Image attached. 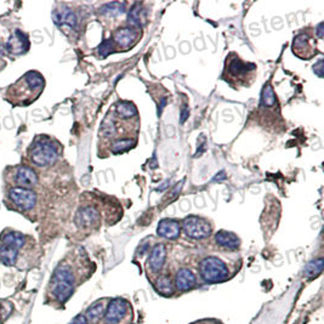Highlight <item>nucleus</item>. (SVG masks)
Here are the masks:
<instances>
[{"label":"nucleus","mask_w":324,"mask_h":324,"mask_svg":"<svg viewBox=\"0 0 324 324\" xmlns=\"http://www.w3.org/2000/svg\"><path fill=\"white\" fill-rule=\"evenodd\" d=\"M137 39H138L137 29L129 27V28L118 29V31L114 32L112 42L117 44V45L122 46V48H130V46H132L137 42Z\"/></svg>","instance_id":"2eb2a0df"},{"label":"nucleus","mask_w":324,"mask_h":324,"mask_svg":"<svg viewBox=\"0 0 324 324\" xmlns=\"http://www.w3.org/2000/svg\"><path fill=\"white\" fill-rule=\"evenodd\" d=\"M76 287V275L74 264L66 258L57 265L49 281L46 296L52 301L63 305L74 293Z\"/></svg>","instance_id":"7ed1b4c3"},{"label":"nucleus","mask_w":324,"mask_h":324,"mask_svg":"<svg viewBox=\"0 0 324 324\" xmlns=\"http://www.w3.org/2000/svg\"><path fill=\"white\" fill-rule=\"evenodd\" d=\"M4 180L8 187L33 190L38 185L37 173L28 166L8 167L4 172Z\"/></svg>","instance_id":"423d86ee"},{"label":"nucleus","mask_w":324,"mask_h":324,"mask_svg":"<svg viewBox=\"0 0 324 324\" xmlns=\"http://www.w3.org/2000/svg\"><path fill=\"white\" fill-rule=\"evenodd\" d=\"M176 288L181 291H187L196 285V276L191 270L180 269L175 277Z\"/></svg>","instance_id":"a211bd4d"},{"label":"nucleus","mask_w":324,"mask_h":324,"mask_svg":"<svg viewBox=\"0 0 324 324\" xmlns=\"http://www.w3.org/2000/svg\"><path fill=\"white\" fill-rule=\"evenodd\" d=\"M293 51L301 60H310L317 54L316 48L311 45V38L307 34H300L294 39Z\"/></svg>","instance_id":"4468645a"},{"label":"nucleus","mask_w":324,"mask_h":324,"mask_svg":"<svg viewBox=\"0 0 324 324\" xmlns=\"http://www.w3.org/2000/svg\"><path fill=\"white\" fill-rule=\"evenodd\" d=\"M215 241L223 248L229 250H235L239 248L240 240L234 233L227 231H220L215 234Z\"/></svg>","instance_id":"6ab92c4d"},{"label":"nucleus","mask_w":324,"mask_h":324,"mask_svg":"<svg viewBox=\"0 0 324 324\" xmlns=\"http://www.w3.org/2000/svg\"><path fill=\"white\" fill-rule=\"evenodd\" d=\"M182 229L187 237L193 239H204L210 235L211 226L207 220L199 216H187L182 221Z\"/></svg>","instance_id":"6e6552de"},{"label":"nucleus","mask_w":324,"mask_h":324,"mask_svg":"<svg viewBox=\"0 0 324 324\" xmlns=\"http://www.w3.org/2000/svg\"><path fill=\"white\" fill-rule=\"evenodd\" d=\"M155 289H157L158 293L163 294V295H172L174 293V285L170 277L166 275L159 277L157 282H155Z\"/></svg>","instance_id":"b1692460"},{"label":"nucleus","mask_w":324,"mask_h":324,"mask_svg":"<svg viewBox=\"0 0 324 324\" xmlns=\"http://www.w3.org/2000/svg\"><path fill=\"white\" fill-rule=\"evenodd\" d=\"M114 48V43L112 42V39H108V40H105L104 43L100 45L99 48V51H100V55H101V57H106V56H108L111 54L112 51H113Z\"/></svg>","instance_id":"cd10ccee"},{"label":"nucleus","mask_w":324,"mask_h":324,"mask_svg":"<svg viewBox=\"0 0 324 324\" xmlns=\"http://www.w3.org/2000/svg\"><path fill=\"white\" fill-rule=\"evenodd\" d=\"M145 20H146L145 10L141 8V5L138 4V3H136V4L131 8L130 13H129L128 23L131 26V28L138 29V27H141L142 23L145 22Z\"/></svg>","instance_id":"412c9836"},{"label":"nucleus","mask_w":324,"mask_h":324,"mask_svg":"<svg viewBox=\"0 0 324 324\" xmlns=\"http://www.w3.org/2000/svg\"><path fill=\"white\" fill-rule=\"evenodd\" d=\"M323 266H324L323 259L318 258V259H316V260L308 262L307 266H306L305 270H303V273H305L306 277L313 278V277H317L318 275H320V273H322Z\"/></svg>","instance_id":"393cba45"},{"label":"nucleus","mask_w":324,"mask_h":324,"mask_svg":"<svg viewBox=\"0 0 324 324\" xmlns=\"http://www.w3.org/2000/svg\"><path fill=\"white\" fill-rule=\"evenodd\" d=\"M180 231H181L180 223L173 219L161 220L157 227L158 234L167 239H176L180 235Z\"/></svg>","instance_id":"f3484780"},{"label":"nucleus","mask_w":324,"mask_h":324,"mask_svg":"<svg viewBox=\"0 0 324 324\" xmlns=\"http://www.w3.org/2000/svg\"><path fill=\"white\" fill-rule=\"evenodd\" d=\"M4 56H5V45L0 42V62L4 63Z\"/></svg>","instance_id":"7c9ffc66"},{"label":"nucleus","mask_w":324,"mask_h":324,"mask_svg":"<svg viewBox=\"0 0 324 324\" xmlns=\"http://www.w3.org/2000/svg\"><path fill=\"white\" fill-rule=\"evenodd\" d=\"M44 88V76L37 70H29L8 88L4 99L13 107H26L33 104L42 95Z\"/></svg>","instance_id":"f03ea898"},{"label":"nucleus","mask_w":324,"mask_h":324,"mask_svg":"<svg viewBox=\"0 0 324 324\" xmlns=\"http://www.w3.org/2000/svg\"><path fill=\"white\" fill-rule=\"evenodd\" d=\"M100 213L94 207H82L75 214V223L79 228L88 229L99 223Z\"/></svg>","instance_id":"ddd939ff"},{"label":"nucleus","mask_w":324,"mask_h":324,"mask_svg":"<svg viewBox=\"0 0 324 324\" xmlns=\"http://www.w3.org/2000/svg\"><path fill=\"white\" fill-rule=\"evenodd\" d=\"M277 99H276V94L273 91L272 87L270 84L265 85L264 90H262V97H261V104L264 107L267 108H272L276 106Z\"/></svg>","instance_id":"bb28decb"},{"label":"nucleus","mask_w":324,"mask_h":324,"mask_svg":"<svg viewBox=\"0 0 324 324\" xmlns=\"http://www.w3.org/2000/svg\"><path fill=\"white\" fill-rule=\"evenodd\" d=\"M125 13V5L123 3H108L100 9V14L105 15L107 17H116Z\"/></svg>","instance_id":"4be33fe9"},{"label":"nucleus","mask_w":324,"mask_h":324,"mask_svg":"<svg viewBox=\"0 0 324 324\" xmlns=\"http://www.w3.org/2000/svg\"><path fill=\"white\" fill-rule=\"evenodd\" d=\"M199 273L205 282L219 283L227 279L228 269L225 262L219 258L209 256L203 259L199 264Z\"/></svg>","instance_id":"0eeeda50"},{"label":"nucleus","mask_w":324,"mask_h":324,"mask_svg":"<svg viewBox=\"0 0 324 324\" xmlns=\"http://www.w3.org/2000/svg\"><path fill=\"white\" fill-rule=\"evenodd\" d=\"M322 28H323V23L320 22L317 27V33H318V37H319V39H322L323 38V29Z\"/></svg>","instance_id":"2f4dec72"},{"label":"nucleus","mask_w":324,"mask_h":324,"mask_svg":"<svg viewBox=\"0 0 324 324\" xmlns=\"http://www.w3.org/2000/svg\"><path fill=\"white\" fill-rule=\"evenodd\" d=\"M167 259V248L164 244H157L154 248L152 249L151 255L148 258V267L153 273L160 272L163 269L164 264H166Z\"/></svg>","instance_id":"dca6fc26"},{"label":"nucleus","mask_w":324,"mask_h":324,"mask_svg":"<svg viewBox=\"0 0 324 324\" xmlns=\"http://www.w3.org/2000/svg\"><path fill=\"white\" fill-rule=\"evenodd\" d=\"M116 116L122 120L132 119L137 116V110L131 102L120 101L116 105Z\"/></svg>","instance_id":"aec40b11"},{"label":"nucleus","mask_w":324,"mask_h":324,"mask_svg":"<svg viewBox=\"0 0 324 324\" xmlns=\"http://www.w3.org/2000/svg\"><path fill=\"white\" fill-rule=\"evenodd\" d=\"M104 313H105L104 301H97V302L94 303V305H91L89 308H88L85 317H87L88 322L97 323Z\"/></svg>","instance_id":"5701e85b"},{"label":"nucleus","mask_w":324,"mask_h":324,"mask_svg":"<svg viewBox=\"0 0 324 324\" xmlns=\"http://www.w3.org/2000/svg\"><path fill=\"white\" fill-rule=\"evenodd\" d=\"M35 240L31 235L13 228H5L0 234V262L4 266L27 270L34 260Z\"/></svg>","instance_id":"f257e3e1"},{"label":"nucleus","mask_w":324,"mask_h":324,"mask_svg":"<svg viewBox=\"0 0 324 324\" xmlns=\"http://www.w3.org/2000/svg\"><path fill=\"white\" fill-rule=\"evenodd\" d=\"M58 149L60 147L54 138L46 135H38L29 146L27 158L35 167L48 168L57 160L60 153Z\"/></svg>","instance_id":"20e7f679"},{"label":"nucleus","mask_w":324,"mask_h":324,"mask_svg":"<svg viewBox=\"0 0 324 324\" xmlns=\"http://www.w3.org/2000/svg\"><path fill=\"white\" fill-rule=\"evenodd\" d=\"M88 323L89 322H88L87 317H85L84 314H79V316L74 317V319L70 322V324H88Z\"/></svg>","instance_id":"c756f323"},{"label":"nucleus","mask_w":324,"mask_h":324,"mask_svg":"<svg viewBox=\"0 0 324 324\" xmlns=\"http://www.w3.org/2000/svg\"><path fill=\"white\" fill-rule=\"evenodd\" d=\"M322 70H323V61L319 60L317 62V64H314V66H313V72L316 73V74L319 76V78H322V76H323Z\"/></svg>","instance_id":"c85d7f7f"},{"label":"nucleus","mask_w":324,"mask_h":324,"mask_svg":"<svg viewBox=\"0 0 324 324\" xmlns=\"http://www.w3.org/2000/svg\"><path fill=\"white\" fill-rule=\"evenodd\" d=\"M134 145L135 141L131 140V138H119V140H116L112 143L111 152L113 154H120V153L129 151Z\"/></svg>","instance_id":"a878e982"},{"label":"nucleus","mask_w":324,"mask_h":324,"mask_svg":"<svg viewBox=\"0 0 324 324\" xmlns=\"http://www.w3.org/2000/svg\"><path fill=\"white\" fill-rule=\"evenodd\" d=\"M52 19L56 26L61 28V31H74L78 25V17L76 14L72 9L66 7V5H60L58 8H56L52 13Z\"/></svg>","instance_id":"9d476101"},{"label":"nucleus","mask_w":324,"mask_h":324,"mask_svg":"<svg viewBox=\"0 0 324 324\" xmlns=\"http://www.w3.org/2000/svg\"><path fill=\"white\" fill-rule=\"evenodd\" d=\"M128 312V303L122 299L112 300L105 312L106 324H118L126 316Z\"/></svg>","instance_id":"f8f14e48"},{"label":"nucleus","mask_w":324,"mask_h":324,"mask_svg":"<svg viewBox=\"0 0 324 324\" xmlns=\"http://www.w3.org/2000/svg\"><path fill=\"white\" fill-rule=\"evenodd\" d=\"M255 70L256 66L254 63L243 62L238 56H234V58H228L226 61L225 73H227V78L229 79H238L241 82L247 76H252Z\"/></svg>","instance_id":"1a4fd4ad"},{"label":"nucleus","mask_w":324,"mask_h":324,"mask_svg":"<svg viewBox=\"0 0 324 324\" xmlns=\"http://www.w3.org/2000/svg\"><path fill=\"white\" fill-rule=\"evenodd\" d=\"M188 116V111H187V108H186V106H185V108H184V111H182V118H181V123H184L185 120H186V118Z\"/></svg>","instance_id":"473e14b6"},{"label":"nucleus","mask_w":324,"mask_h":324,"mask_svg":"<svg viewBox=\"0 0 324 324\" xmlns=\"http://www.w3.org/2000/svg\"><path fill=\"white\" fill-rule=\"evenodd\" d=\"M29 48H31V43H29L27 35L20 29H16L9 38L7 45H5V51L14 56H19L26 54Z\"/></svg>","instance_id":"9b49d317"},{"label":"nucleus","mask_w":324,"mask_h":324,"mask_svg":"<svg viewBox=\"0 0 324 324\" xmlns=\"http://www.w3.org/2000/svg\"><path fill=\"white\" fill-rule=\"evenodd\" d=\"M38 196L33 190L7 187L5 191V204L10 210L20 214H28L35 208Z\"/></svg>","instance_id":"39448f33"}]
</instances>
